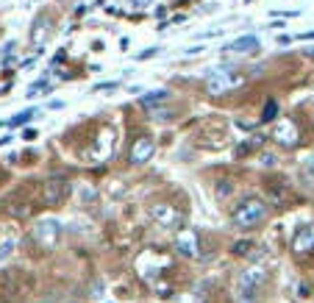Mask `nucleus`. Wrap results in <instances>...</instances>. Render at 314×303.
<instances>
[{
  "mask_svg": "<svg viewBox=\"0 0 314 303\" xmlns=\"http://www.w3.org/2000/svg\"><path fill=\"white\" fill-rule=\"evenodd\" d=\"M264 217H267V203H264L262 198H256V195L239 200V206L231 211V223H234L236 228H253V225H259Z\"/></svg>",
  "mask_w": 314,
  "mask_h": 303,
  "instance_id": "1",
  "label": "nucleus"
},
{
  "mask_svg": "<svg viewBox=\"0 0 314 303\" xmlns=\"http://www.w3.org/2000/svg\"><path fill=\"white\" fill-rule=\"evenodd\" d=\"M239 84H245V75L234 73V70H209V75H206L209 95H225L231 89H236Z\"/></svg>",
  "mask_w": 314,
  "mask_h": 303,
  "instance_id": "2",
  "label": "nucleus"
},
{
  "mask_svg": "<svg viewBox=\"0 0 314 303\" xmlns=\"http://www.w3.org/2000/svg\"><path fill=\"white\" fill-rule=\"evenodd\" d=\"M34 234H37V242H39V245L50 251V248H56V242H58V234H61V225H58V220L47 217V220H39V223H37Z\"/></svg>",
  "mask_w": 314,
  "mask_h": 303,
  "instance_id": "3",
  "label": "nucleus"
},
{
  "mask_svg": "<svg viewBox=\"0 0 314 303\" xmlns=\"http://www.w3.org/2000/svg\"><path fill=\"white\" fill-rule=\"evenodd\" d=\"M150 215H153V220H156L162 228H181L183 225V215L175 206H167V203H156L150 209Z\"/></svg>",
  "mask_w": 314,
  "mask_h": 303,
  "instance_id": "4",
  "label": "nucleus"
},
{
  "mask_svg": "<svg viewBox=\"0 0 314 303\" xmlns=\"http://www.w3.org/2000/svg\"><path fill=\"white\" fill-rule=\"evenodd\" d=\"M67 192H70V184L67 181H61V178H53V181H47L45 184V203L47 206H58L64 198H67Z\"/></svg>",
  "mask_w": 314,
  "mask_h": 303,
  "instance_id": "5",
  "label": "nucleus"
},
{
  "mask_svg": "<svg viewBox=\"0 0 314 303\" xmlns=\"http://www.w3.org/2000/svg\"><path fill=\"white\" fill-rule=\"evenodd\" d=\"M153 153H156V142L150 139V136H139V139L134 142L131 147V162L134 164H145L153 159Z\"/></svg>",
  "mask_w": 314,
  "mask_h": 303,
  "instance_id": "6",
  "label": "nucleus"
},
{
  "mask_svg": "<svg viewBox=\"0 0 314 303\" xmlns=\"http://www.w3.org/2000/svg\"><path fill=\"white\" fill-rule=\"evenodd\" d=\"M264 281H267V270H262V267H250V270H245L239 276V287L253 289V292H259Z\"/></svg>",
  "mask_w": 314,
  "mask_h": 303,
  "instance_id": "7",
  "label": "nucleus"
},
{
  "mask_svg": "<svg viewBox=\"0 0 314 303\" xmlns=\"http://www.w3.org/2000/svg\"><path fill=\"white\" fill-rule=\"evenodd\" d=\"M50 28H53V20L50 17H37V22H34V31H31V42L34 47H42L47 42V37H50Z\"/></svg>",
  "mask_w": 314,
  "mask_h": 303,
  "instance_id": "8",
  "label": "nucleus"
},
{
  "mask_svg": "<svg viewBox=\"0 0 314 303\" xmlns=\"http://www.w3.org/2000/svg\"><path fill=\"white\" fill-rule=\"evenodd\" d=\"M272 139H278L281 145H295V142H298V128H295V123H289V120L278 123L275 131H272Z\"/></svg>",
  "mask_w": 314,
  "mask_h": 303,
  "instance_id": "9",
  "label": "nucleus"
},
{
  "mask_svg": "<svg viewBox=\"0 0 314 303\" xmlns=\"http://www.w3.org/2000/svg\"><path fill=\"white\" fill-rule=\"evenodd\" d=\"M292 251H298V253L314 251V225H306V228H300L298 234H295V239H292Z\"/></svg>",
  "mask_w": 314,
  "mask_h": 303,
  "instance_id": "10",
  "label": "nucleus"
},
{
  "mask_svg": "<svg viewBox=\"0 0 314 303\" xmlns=\"http://www.w3.org/2000/svg\"><path fill=\"white\" fill-rule=\"evenodd\" d=\"M175 248L183 253V256H198V236H195V231H181L178 239H175Z\"/></svg>",
  "mask_w": 314,
  "mask_h": 303,
  "instance_id": "11",
  "label": "nucleus"
},
{
  "mask_svg": "<svg viewBox=\"0 0 314 303\" xmlns=\"http://www.w3.org/2000/svg\"><path fill=\"white\" fill-rule=\"evenodd\" d=\"M223 50L225 53H253V50H259V39L253 37V34H247V37H239L231 45H225Z\"/></svg>",
  "mask_w": 314,
  "mask_h": 303,
  "instance_id": "12",
  "label": "nucleus"
},
{
  "mask_svg": "<svg viewBox=\"0 0 314 303\" xmlns=\"http://www.w3.org/2000/svg\"><path fill=\"white\" fill-rule=\"evenodd\" d=\"M167 98H170V92H167V89H156V92L142 95V98H139V106H142V109H150V111H153L156 106H162Z\"/></svg>",
  "mask_w": 314,
  "mask_h": 303,
  "instance_id": "13",
  "label": "nucleus"
},
{
  "mask_svg": "<svg viewBox=\"0 0 314 303\" xmlns=\"http://www.w3.org/2000/svg\"><path fill=\"white\" fill-rule=\"evenodd\" d=\"M275 114H278V103H275V100H267V106H264V111H262V120L272 123V120H275Z\"/></svg>",
  "mask_w": 314,
  "mask_h": 303,
  "instance_id": "14",
  "label": "nucleus"
},
{
  "mask_svg": "<svg viewBox=\"0 0 314 303\" xmlns=\"http://www.w3.org/2000/svg\"><path fill=\"white\" fill-rule=\"evenodd\" d=\"M11 253H14V239H3L0 242V264H3Z\"/></svg>",
  "mask_w": 314,
  "mask_h": 303,
  "instance_id": "15",
  "label": "nucleus"
},
{
  "mask_svg": "<svg viewBox=\"0 0 314 303\" xmlns=\"http://www.w3.org/2000/svg\"><path fill=\"white\" fill-rule=\"evenodd\" d=\"M250 248H253L250 239H242V242H236V245H234V253H236V256H247V253H250Z\"/></svg>",
  "mask_w": 314,
  "mask_h": 303,
  "instance_id": "16",
  "label": "nucleus"
},
{
  "mask_svg": "<svg viewBox=\"0 0 314 303\" xmlns=\"http://www.w3.org/2000/svg\"><path fill=\"white\" fill-rule=\"evenodd\" d=\"M31 117H34V109H28V111H20V114H17L14 120L9 123V126H11V128H17V126H22V123H28V120H31Z\"/></svg>",
  "mask_w": 314,
  "mask_h": 303,
  "instance_id": "17",
  "label": "nucleus"
},
{
  "mask_svg": "<svg viewBox=\"0 0 314 303\" xmlns=\"http://www.w3.org/2000/svg\"><path fill=\"white\" fill-rule=\"evenodd\" d=\"M259 292H253V289H245V287H239V303H256Z\"/></svg>",
  "mask_w": 314,
  "mask_h": 303,
  "instance_id": "18",
  "label": "nucleus"
},
{
  "mask_svg": "<svg viewBox=\"0 0 314 303\" xmlns=\"http://www.w3.org/2000/svg\"><path fill=\"white\" fill-rule=\"evenodd\" d=\"M150 114H153V120H167V117L173 114V111H170V109H153Z\"/></svg>",
  "mask_w": 314,
  "mask_h": 303,
  "instance_id": "19",
  "label": "nucleus"
},
{
  "mask_svg": "<svg viewBox=\"0 0 314 303\" xmlns=\"http://www.w3.org/2000/svg\"><path fill=\"white\" fill-rule=\"evenodd\" d=\"M228 192H231V184L228 181H220V187H217V198H225Z\"/></svg>",
  "mask_w": 314,
  "mask_h": 303,
  "instance_id": "20",
  "label": "nucleus"
},
{
  "mask_svg": "<svg viewBox=\"0 0 314 303\" xmlns=\"http://www.w3.org/2000/svg\"><path fill=\"white\" fill-rule=\"evenodd\" d=\"M156 53H159V47H147V50H142V53H139V56H136V58H139V62H145V58L156 56Z\"/></svg>",
  "mask_w": 314,
  "mask_h": 303,
  "instance_id": "21",
  "label": "nucleus"
},
{
  "mask_svg": "<svg viewBox=\"0 0 314 303\" xmlns=\"http://www.w3.org/2000/svg\"><path fill=\"white\" fill-rule=\"evenodd\" d=\"M262 164H275V156L272 153H262Z\"/></svg>",
  "mask_w": 314,
  "mask_h": 303,
  "instance_id": "22",
  "label": "nucleus"
},
{
  "mask_svg": "<svg viewBox=\"0 0 314 303\" xmlns=\"http://www.w3.org/2000/svg\"><path fill=\"white\" fill-rule=\"evenodd\" d=\"M131 3L136 6V9H145V6H150V3H153V0H131Z\"/></svg>",
  "mask_w": 314,
  "mask_h": 303,
  "instance_id": "23",
  "label": "nucleus"
},
{
  "mask_svg": "<svg viewBox=\"0 0 314 303\" xmlns=\"http://www.w3.org/2000/svg\"><path fill=\"white\" fill-rule=\"evenodd\" d=\"M306 56H314V47H306Z\"/></svg>",
  "mask_w": 314,
  "mask_h": 303,
  "instance_id": "24",
  "label": "nucleus"
}]
</instances>
